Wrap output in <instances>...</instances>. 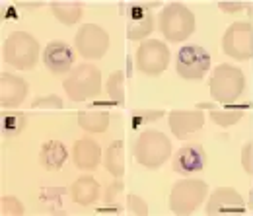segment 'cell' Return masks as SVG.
I'll return each mask as SVG.
<instances>
[{"label":"cell","instance_id":"obj_1","mask_svg":"<svg viewBox=\"0 0 253 216\" xmlns=\"http://www.w3.org/2000/svg\"><path fill=\"white\" fill-rule=\"evenodd\" d=\"M39 59V43L28 31H12L4 41V61L18 70H32Z\"/></svg>","mask_w":253,"mask_h":216},{"label":"cell","instance_id":"obj_2","mask_svg":"<svg viewBox=\"0 0 253 216\" xmlns=\"http://www.w3.org/2000/svg\"><path fill=\"white\" fill-rule=\"evenodd\" d=\"M160 31L171 43L185 41L195 31V14L185 4L171 2V4L164 6V10L160 14Z\"/></svg>","mask_w":253,"mask_h":216},{"label":"cell","instance_id":"obj_3","mask_svg":"<svg viewBox=\"0 0 253 216\" xmlns=\"http://www.w3.org/2000/svg\"><path fill=\"white\" fill-rule=\"evenodd\" d=\"M63 88L72 101L95 97L101 90V72L97 66L84 62L68 72V76L63 80Z\"/></svg>","mask_w":253,"mask_h":216},{"label":"cell","instance_id":"obj_4","mask_svg":"<svg viewBox=\"0 0 253 216\" xmlns=\"http://www.w3.org/2000/svg\"><path fill=\"white\" fill-rule=\"evenodd\" d=\"M211 95L224 105H230L238 101V97L244 93L246 88V76L238 66L232 64H220L214 68L211 76Z\"/></svg>","mask_w":253,"mask_h":216},{"label":"cell","instance_id":"obj_5","mask_svg":"<svg viewBox=\"0 0 253 216\" xmlns=\"http://www.w3.org/2000/svg\"><path fill=\"white\" fill-rule=\"evenodd\" d=\"M171 156V142L160 130H144L134 142V160L150 170L160 168Z\"/></svg>","mask_w":253,"mask_h":216},{"label":"cell","instance_id":"obj_6","mask_svg":"<svg viewBox=\"0 0 253 216\" xmlns=\"http://www.w3.org/2000/svg\"><path fill=\"white\" fill-rule=\"evenodd\" d=\"M209 185L201 179H181L171 187L169 193V209L173 215H193L203 201L207 199Z\"/></svg>","mask_w":253,"mask_h":216},{"label":"cell","instance_id":"obj_7","mask_svg":"<svg viewBox=\"0 0 253 216\" xmlns=\"http://www.w3.org/2000/svg\"><path fill=\"white\" fill-rule=\"evenodd\" d=\"M175 68L183 80L199 82L205 78L207 70L211 68V55L201 45H185L177 51Z\"/></svg>","mask_w":253,"mask_h":216},{"label":"cell","instance_id":"obj_8","mask_svg":"<svg viewBox=\"0 0 253 216\" xmlns=\"http://www.w3.org/2000/svg\"><path fill=\"white\" fill-rule=\"evenodd\" d=\"M222 49L228 57L236 61H248L253 57V26L250 22H236L232 24L224 37Z\"/></svg>","mask_w":253,"mask_h":216},{"label":"cell","instance_id":"obj_9","mask_svg":"<svg viewBox=\"0 0 253 216\" xmlns=\"http://www.w3.org/2000/svg\"><path fill=\"white\" fill-rule=\"evenodd\" d=\"M74 47L86 61H97L107 53L109 47V35L107 31L95 24H84L76 31Z\"/></svg>","mask_w":253,"mask_h":216},{"label":"cell","instance_id":"obj_10","mask_svg":"<svg viewBox=\"0 0 253 216\" xmlns=\"http://www.w3.org/2000/svg\"><path fill=\"white\" fill-rule=\"evenodd\" d=\"M169 64V49L156 39L142 41L136 51V68L148 76H158Z\"/></svg>","mask_w":253,"mask_h":216},{"label":"cell","instance_id":"obj_11","mask_svg":"<svg viewBox=\"0 0 253 216\" xmlns=\"http://www.w3.org/2000/svg\"><path fill=\"white\" fill-rule=\"evenodd\" d=\"M156 4H130L126 12V37L128 41H140L154 30V14L150 12Z\"/></svg>","mask_w":253,"mask_h":216},{"label":"cell","instance_id":"obj_12","mask_svg":"<svg viewBox=\"0 0 253 216\" xmlns=\"http://www.w3.org/2000/svg\"><path fill=\"white\" fill-rule=\"evenodd\" d=\"M242 215L246 213V203L242 199V195L230 187H220L216 189L209 203H207V215L218 216V215Z\"/></svg>","mask_w":253,"mask_h":216},{"label":"cell","instance_id":"obj_13","mask_svg":"<svg viewBox=\"0 0 253 216\" xmlns=\"http://www.w3.org/2000/svg\"><path fill=\"white\" fill-rule=\"evenodd\" d=\"M74 53L64 41H51L43 51V64L53 74H66L72 70Z\"/></svg>","mask_w":253,"mask_h":216},{"label":"cell","instance_id":"obj_14","mask_svg":"<svg viewBox=\"0 0 253 216\" xmlns=\"http://www.w3.org/2000/svg\"><path fill=\"white\" fill-rule=\"evenodd\" d=\"M207 166V154L201 144H187L173 156V172L181 175H191Z\"/></svg>","mask_w":253,"mask_h":216},{"label":"cell","instance_id":"obj_15","mask_svg":"<svg viewBox=\"0 0 253 216\" xmlns=\"http://www.w3.org/2000/svg\"><path fill=\"white\" fill-rule=\"evenodd\" d=\"M28 95V84L24 78H18L10 72H2L0 76V105L2 109L18 107Z\"/></svg>","mask_w":253,"mask_h":216},{"label":"cell","instance_id":"obj_16","mask_svg":"<svg viewBox=\"0 0 253 216\" xmlns=\"http://www.w3.org/2000/svg\"><path fill=\"white\" fill-rule=\"evenodd\" d=\"M205 125V115L201 109H173L169 113V129L177 138H185L191 132H197Z\"/></svg>","mask_w":253,"mask_h":216},{"label":"cell","instance_id":"obj_17","mask_svg":"<svg viewBox=\"0 0 253 216\" xmlns=\"http://www.w3.org/2000/svg\"><path fill=\"white\" fill-rule=\"evenodd\" d=\"M72 160L74 164L80 168V170H86V172H92L95 170L99 164H101V148L99 144L95 142L94 138L90 136H82L74 142V148H72Z\"/></svg>","mask_w":253,"mask_h":216},{"label":"cell","instance_id":"obj_18","mask_svg":"<svg viewBox=\"0 0 253 216\" xmlns=\"http://www.w3.org/2000/svg\"><path fill=\"white\" fill-rule=\"evenodd\" d=\"M70 197H72V201L76 205L90 207V205H94L95 201H97V197H99V183L95 181L94 177L84 175V177L74 181V185L70 189Z\"/></svg>","mask_w":253,"mask_h":216},{"label":"cell","instance_id":"obj_19","mask_svg":"<svg viewBox=\"0 0 253 216\" xmlns=\"http://www.w3.org/2000/svg\"><path fill=\"white\" fill-rule=\"evenodd\" d=\"M68 158V152L64 148L63 142L59 140H47L43 146H41V152H39V162L45 170H51V172H57L64 166Z\"/></svg>","mask_w":253,"mask_h":216},{"label":"cell","instance_id":"obj_20","mask_svg":"<svg viewBox=\"0 0 253 216\" xmlns=\"http://www.w3.org/2000/svg\"><path fill=\"white\" fill-rule=\"evenodd\" d=\"M103 166H105V170H107L113 177H117V179L123 177V173H125V150H123V140H115L113 144H109V148H107L105 154H103Z\"/></svg>","mask_w":253,"mask_h":216},{"label":"cell","instance_id":"obj_21","mask_svg":"<svg viewBox=\"0 0 253 216\" xmlns=\"http://www.w3.org/2000/svg\"><path fill=\"white\" fill-rule=\"evenodd\" d=\"M51 10L57 16V20L63 22L64 26H74L76 22H80L84 6L80 2H53Z\"/></svg>","mask_w":253,"mask_h":216},{"label":"cell","instance_id":"obj_22","mask_svg":"<svg viewBox=\"0 0 253 216\" xmlns=\"http://www.w3.org/2000/svg\"><path fill=\"white\" fill-rule=\"evenodd\" d=\"M78 125L88 132H105L109 127V113L107 111H80Z\"/></svg>","mask_w":253,"mask_h":216},{"label":"cell","instance_id":"obj_23","mask_svg":"<svg viewBox=\"0 0 253 216\" xmlns=\"http://www.w3.org/2000/svg\"><path fill=\"white\" fill-rule=\"evenodd\" d=\"M26 115L24 113H18V111H6L2 113V132L6 136H16L20 134L24 129H26Z\"/></svg>","mask_w":253,"mask_h":216},{"label":"cell","instance_id":"obj_24","mask_svg":"<svg viewBox=\"0 0 253 216\" xmlns=\"http://www.w3.org/2000/svg\"><path fill=\"white\" fill-rule=\"evenodd\" d=\"M107 95L115 103H123L125 101V72L123 70L111 72V76L107 80Z\"/></svg>","mask_w":253,"mask_h":216},{"label":"cell","instance_id":"obj_25","mask_svg":"<svg viewBox=\"0 0 253 216\" xmlns=\"http://www.w3.org/2000/svg\"><path fill=\"white\" fill-rule=\"evenodd\" d=\"M244 117V109H211V119L212 123H216L222 129H228L232 125H236Z\"/></svg>","mask_w":253,"mask_h":216},{"label":"cell","instance_id":"obj_26","mask_svg":"<svg viewBox=\"0 0 253 216\" xmlns=\"http://www.w3.org/2000/svg\"><path fill=\"white\" fill-rule=\"evenodd\" d=\"M162 115H164L162 109H140V111H134L132 113V129H138L140 125L158 121V119H162Z\"/></svg>","mask_w":253,"mask_h":216},{"label":"cell","instance_id":"obj_27","mask_svg":"<svg viewBox=\"0 0 253 216\" xmlns=\"http://www.w3.org/2000/svg\"><path fill=\"white\" fill-rule=\"evenodd\" d=\"M0 213L4 216H20V215H24V205H22V201L16 199V197H4V199H2V209H0Z\"/></svg>","mask_w":253,"mask_h":216},{"label":"cell","instance_id":"obj_28","mask_svg":"<svg viewBox=\"0 0 253 216\" xmlns=\"http://www.w3.org/2000/svg\"><path fill=\"white\" fill-rule=\"evenodd\" d=\"M121 193H123V183L117 179V181H113L111 185L107 187V193H105V203L109 205V207H115V211H119L121 209V205H119V197H121Z\"/></svg>","mask_w":253,"mask_h":216},{"label":"cell","instance_id":"obj_29","mask_svg":"<svg viewBox=\"0 0 253 216\" xmlns=\"http://www.w3.org/2000/svg\"><path fill=\"white\" fill-rule=\"evenodd\" d=\"M63 109V99L57 95H45L33 101V109Z\"/></svg>","mask_w":253,"mask_h":216},{"label":"cell","instance_id":"obj_30","mask_svg":"<svg viewBox=\"0 0 253 216\" xmlns=\"http://www.w3.org/2000/svg\"><path fill=\"white\" fill-rule=\"evenodd\" d=\"M126 203H128V211H130L132 215H136V216L148 215V205H146V201L140 199L138 195H128Z\"/></svg>","mask_w":253,"mask_h":216},{"label":"cell","instance_id":"obj_31","mask_svg":"<svg viewBox=\"0 0 253 216\" xmlns=\"http://www.w3.org/2000/svg\"><path fill=\"white\" fill-rule=\"evenodd\" d=\"M242 166H244V170L253 175V144H246L244 146V150H242Z\"/></svg>","mask_w":253,"mask_h":216},{"label":"cell","instance_id":"obj_32","mask_svg":"<svg viewBox=\"0 0 253 216\" xmlns=\"http://www.w3.org/2000/svg\"><path fill=\"white\" fill-rule=\"evenodd\" d=\"M218 8L224 10V12H240V10H244V8H250L248 4H244V2H220L218 4Z\"/></svg>","mask_w":253,"mask_h":216}]
</instances>
